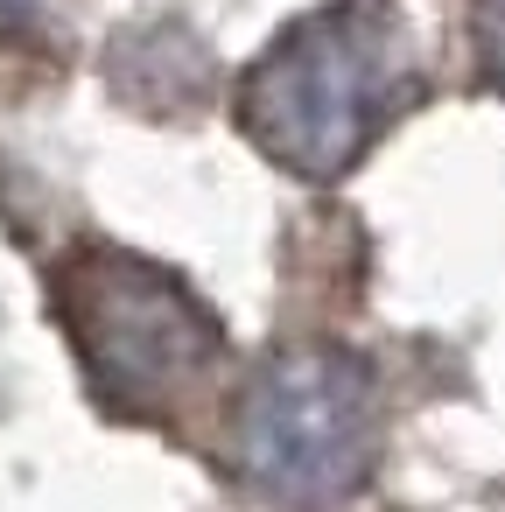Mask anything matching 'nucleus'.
<instances>
[{
    "instance_id": "20e7f679",
    "label": "nucleus",
    "mask_w": 505,
    "mask_h": 512,
    "mask_svg": "<svg viewBox=\"0 0 505 512\" xmlns=\"http://www.w3.org/2000/svg\"><path fill=\"white\" fill-rule=\"evenodd\" d=\"M477 50H484L491 85L505 92V0H477Z\"/></svg>"
},
{
    "instance_id": "f03ea898",
    "label": "nucleus",
    "mask_w": 505,
    "mask_h": 512,
    "mask_svg": "<svg viewBox=\"0 0 505 512\" xmlns=\"http://www.w3.org/2000/svg\"><path fill=\"white\" fill-rule=\"evenodd\" d=\"M57 316L99 386L127 414L183 400L225 351L218 316L155 260L120 246H85L57 267Z\"/></svg>"
},
{
    "instance_id": "f257e3e1",
    "label": "nucleus",
    "mask_w": 505,
    "mask_h": 512,
    "mask_svg": "<svg viewBox=\"0 0 505 512\" xmlns=\"http://www.w3.org/2000/svg\"><path fill=\"white\" fill-rule=\"evenodd\" d=\"M421 64L386 0H330L302 15L239 85V120L295 176H344L407 106Z\"/></svg>"
},
{
    "instance_id": "7ed1b4c3",
    "label": "nucleus",
    "mask_w": 505,
    "mask_h": 512,
    "mask_svg": "<svg viewBox=\"0 0 505 512\" xmlns=\"http://www.w3.org/2000/svg\"><path fill=\"white\" fill-rule=\"evenodd\" d=\"M239 477L288 512L344 505L379 456V393L351 351H281L253 372L232 435Z\"/></svg>"
}]
</instances>
